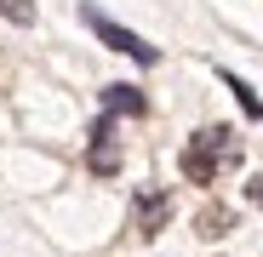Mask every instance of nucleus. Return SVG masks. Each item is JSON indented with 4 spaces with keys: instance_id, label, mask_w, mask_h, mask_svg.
<instances>
[{
    "instance_id": "6e6552de",
    "label": "nucleus",
    "mask_w": 263,
    "mask_h": 257,
    "mask_svg": "<svg viewBox=\"0 0 263 257\" xmlns=\"http://www.w3.org/2000/svg\"><path fill=\"white\" fill-rule=\"evenodd\" d=\"M0 17H12V23H34V0H0Z\"/></svg>"
},
{
    "instance_id": "f03ea898",
    "label": "nucleus",
    "mask_w": 263,
    "mask_h": 257,
    "mask_svg": "<svg viewBox=\"0 0 263 257\" xmlns=\"http://www.w3.org/2000/svg\"><path fill=\"white\" fill-rule=\"evenodd\" d=\"M80 23L92 29V34L103 40L109 52H126L132 63H143V69H155V63H160V46H149L143 34H132V29H120V23H115V17H103L98 6H80Z\"/></svg>"
},
{
    "instance_id": "1a4fd4ad",
    "label": "nucleus",
    "mask_w": 263,
    "mask_h": 257,
    "mask_svg": "<svg viewBox=\"0 0 263 257\" xmlns=\"http://www.w3.org/2000/svg\"><path fill=\"white\" fill-rule=\"evenodd\" d=\"M246 200H252V206H263V177H257V183H246Z\"/></svg>"
},
{
    "instance_id": "f257e3e1",
    "label": "nucleus",
    "mask_w": 263,
    "mask_h": 257,
    "mask_svg": "<svg viewBox=\"0 0 263 257\" xmlns=\"http://www.w3.org/2000/svg\"><path fill=\"white\" fill-rule=\"evenodd\" d=\"M235 166H240L235 126H200L183 143V177L189 183H217V171H235Z\"/></svg>"
},
{
    "instance_id": "423d86ee",
    "label": "nucleus",
    "mask_w": 263,
    "mask_h": 257,
    "mask_svg": "<svg viewBox=\"0 0 263 257\" xmlns=\"http://www.w3.org/2000/svg\"><path fill=\"white\" fill-rule=\"evenodd\" d=\"M229 229H235V211H229V206H206V211H200V229H195V234L217 240V234H229Z\"/></svg>"
},
{
    "instance_id": "20e7f679",
    "label": "nucleus",
    "mask_w": 263,
    "mask_h": 257,
    "mask_svg": "<svg viewBox=\"0 0 263 257\" xmlns=\"http://www.w3.org/2000/svg\"><path fill=\"white\" fill-rule=\"evenodd\" d=\"M92 171H120V137H115V120L103 114L98 126H92Z\"/></svg>"
},
{
    "instance_id": "0eeeda50",
    "label": "nucleus",
    "mask_w": 263,
    "mask_h": 257,
    "mask_svg": "<svg viewBox=\"0 0 263 257\" xmlns=\"http://www.w3.org/2000/svg\"><path fill=\"white\" fill-rule=\"evenodd\" d=\"M223 86H229V92H235V103H240V109H246L252 120H263V97L252 92V86H246L240 74H229V69H223Z\"/></svg>"
},
{
    "instance_id": "7ed1b4c3",
    "label": "nucleus",
    "mask_w": 263,
    "mask_h": 257,
    "mask_svg": "<svg viewBox=\"0 0 263 257\" xmlns=\"http://www.w3.org/2000/svg\"><path fill=\"white\" fill-rule=\"evenodd\" d=\"M132 211H138V229H143V234H160V229L172 223V194L155 189V183H143L138 194H132Z\"/></svg>"
},
{
    "instance_id": "39448f33",
    "label": "nucleus",
    "mask_w": 263,
    "mask_h": 257,
    "mask_svg": "<svg viewBox=\"0 0 263 257\" xmlns=\"http://www.w3.org/2000/svg\"><path fill=\"white\" fill-rule=\"evenodd\" d=\"M103 103H109V120H115V114H132V120H138V114H149V97L138 92V86H109V92H103Z\"/></svg>"
}]
</instances>
